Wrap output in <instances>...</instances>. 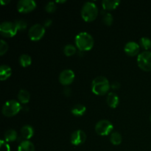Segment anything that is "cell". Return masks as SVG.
Here are the masks:
<instances>
[{
  "mask_svg": "<svg viewBox=\"0 0 151 151\" xmlns=\"http://www.w3.org/2000/svg\"><path fill=\"white\" fill-rule=\"evenodd\" d=\"M94 38L86 32H81L75 36V44L81 51H88L94 47Z\"/></svg>",
  "mask_w": 151,
  "mask_h": 151,
  "instance_id": "6da1fadb",
  "label": "cell"
},
{
  "mask_svg": "<svg viewBox=\"0 0 151 151\" xmlns=\"http://www.w3.org/2000/svg\"><path fill=\"white\" fill-rule=\"evenodd\" d=\"M110 89V83L106 77L98 76L94 78L91 83V90L94 94L104 95Z\"/></svg>",
  "mask_w": 151,
  "mask_h": 151,
  "instance_id": "7a4b0ae2",
  "label": "cell"
},
{
  "mask_svg": "<svg viewBox=\"0 0 151 151\" xmlns=\"http://www.w3.org/2000/svg\"><path fill=\"white\" fill-rule=\"evenodd\" d=\"M98 15V8L94 3L87 1L81 9V16L85 22H91L95 20Z\"/></svg>",
  "mask_w": 151,
  "mask_h": 151,
  "instance_id": "3957f363",
  "label": "cell"
},
{
  "mask_svg": "<svg viewBox=\"0 0 151 151\" xmlns=\"http://www.w3.org/2000/svg\"><path fill=\"white\" fill-rule=\"evenodd\" d=\"M22 109L20 103L14 100L6 102L2 107V114L7 117H11L17 114Z\"/></svg>",
  "mask_w": 151,
  "mask_h": 151,
  "instance_id": "277c9868",
  "label": "cell"
},
{
  "mask_svg": "<svg viewBox=\"0 0 151 151\" xmlns=\"http://www.w3.org/2000/svg\"><path fill=\"white\" fill-rule=\"evenodd\" d=\"M137 63L141 69L145 72L151 71V52L144 51L137 57Z\"/></svg>",
  "mask_w": 151,
  "mask_h": 151,
  "instance_id": "5b68a950",
  "label": "cell"
},
{
  "mask_svg": "<svg viewBox=\"0 0 151 151\" xmlns=\"http://www.w3.org/2000/svg\"><path fill=\"white\" fill-rule=\"evenodd\" d=\"M114 129V125L110 121L103 119L96 124L95 131L98 135L106 136L110 134Z\"/></svg>",
  "mask_w": 151,
  "mask_h": 151,
  "instance_id": "8992f818",
  "label": "cell"
},
{
  "mask_svg": "<svg viewBox=\"0 0 151 151\" xmlns=\"http://www.w3.org/2000/svg\"><path fill=\"white\" fill-rule=\"evenodd\" d=\"M18 29L15 23L10 22H4L0 25V32L1 35L7 38H11L16 35Z\"/></svg>",
  "mask_w": 151,
  "mask_h": 151,
  "instance_id": "52a82bcc",
  "label": "cell"
},
{
  "mask_svg": "<svg viewBox=\"0 0 151 151\" xmlns=\"http://www.w3.org/2000/svg\"><path fill=\"white\" fill-rule=\"evenodd\" d=\"M45 33V28L41 24H33L29 29L28 35L32 41H38L44 36Z\"/></svg>",
  "mask_w": 151,
  "mask_h": 151,
  "instance_id": "ba28073f",
  "label": "cell"
},
{
  "mask_svg": "<svg viewBox=\"0 0 151 151\" xmlns=\"http://www.w3.org/2000/svg\"><path fill=\"white\" fill-rule=\"evenodd\" d=\"M36 7V2L33 0H20L17 3L18 11L22 13H27L32 11Z\"/></svg>",
  "mask_w": 151,
  "mask_h": 151,
  "instance_id": "9c48e42d",
  "label": "cell"
},
{
  "mask_svg": "<svg viewBox=\"0 0 151 151\" xmlns=\"http://www.w3.org/2000/svg\"><path fill=\"white\" fill-rule=\"evenodd\" d=\"M75 73L72 69H65L59 75V81L63 86L70 85L75 80Z\"/></svg>",
  "mask_w": 151,
  "mask_h": 151,
  "instance_id": "30bf717a",
  "label": "cell"
},
{
  "mask_svg": "<svg viewBox=\"0 0 151 151\" xmlns=\"http://www.w3.org/2000/svg\"><path fill=\"white\" fill-rule=\"evenodd\" d=\"M86 139V135L85 132L81 130H77V131H74L71 135V143L73 145H81L85 142Z\"/></svg>",
  "mask_w": 151,
  "mask_h": 151,
  "instance_id": "8fae6325",
  "label": "cell"
},
{
  "mask_svg": "<svg viewBox=\"0 0 151 151\" xmlns=\"http://www.w3.org/2000/svg\"><path fill=\"white\" fill-rule=\"evenodd\" d=\"M125 53L129 56H135L139 54L140 50V46L134 41H129L125 44L124 47Z\"/></svg>",
  "mask_w": 151,
  "mask_h": 151,
  "instance_id": "7c38bea8",
  "label": "cell"
},
{
  "mask_svg": "<svg viewBox=\"0 0 151 151\" xmlns=\"http://www.w3.org/2000/svg\"><path fill=\"white\" fill-rule=\"evenodd\" d=\"M120 4L119 0H103L102 6L105 10H112L116 9Z\"/></svg>",
  "mask_w": 151,
  "mask_h": 151,
  "instance_id": "4fadbf2b",
  "label": "cell"
},
{
  "mask_svg": "<svg viewBox=\"0 0 151 151\" xmlns=\"http://www.w3.org/2000/svg\"><path fill=\"white\" fill-rule=\"evenodd\" d=\"M12 74V69L7 65H1L0 67V80L1 81L8 79Z\"/></svg>",
  "mask_w": 151,
  "mask_h": 151,
  "instance_id": "5bb4252c",
  "label": "cell"
},
{
  "mask_svg": "<svg viewBox=\"0 0 151 151\" xmlns=\"http://www.w3.org/2000/svg\"><path fill=\"white\" fill-rule=\"evenodd\" d=\"M107 104L109 107L115 109L119 104V97L115 93L110 92L107 96Z\"/></svg>",
  "mask_w": 151,
  "mask_h": 151,
  "instance_id": "9a60e30c",
  "label": "cell"
},
{
  "mask_svg": "<svg viewBox=\"0 0 151 151\" xmlns=\"http://www.w3.org/2000/svg\"><path fill=\"white\" fill-rule=\"evenodd\" d=\"M34 134V130L32 128V126L30 125H24L22 128L21 129V135L23 138H24L25 139L28 140L30 138H32V137Z\"/></svg>",
  "mask_w": 151,
  "mask_h": 151,
  "instance_id": "2e32d148",
  "label": "cell"
},
{
  "mask_svg": "<svg viewBox=\"0 0 151 151\" xmlns=\"http://www.w3.org/2000/svg\"><path fill=\"white\" fill-rule=\"evenodd\" d=\"M35 146L28 140L22 141L18 147L17 151H35Z\"/></svg>",
  "mask_w": 151,
  "mask_h": 151,
  "instance_id": "e0dca14e",
  "label": "cell"
},
{
  "mask_svg": "<svg viewBox=\"0 0 151 151\" xmlns=\"http://www.w3.org/2000/svg\"><path fill=\"white\" fill-rule=\"evenodd\" d=\"M86 111V108L85 106L82 104H77L72 107L71 112L75 116H81L85 114Z\"/></svg>",
  "mask_w": 151,
  "mask_h": 151,
  "instance_id": "ac0fdd59",
  "label": "cell"
},
{
  "mask_svg": "<svg viewBox=\"0 0 151 151\" xmlns=\"http://www.w3.org/2000/svg\"><path fill=\"white\" fill-rule=\"evenodd\" d=\"M18 99L23 104H26L29 101L30 94L28 91L25 89H21L18 93Z\"/></svg>",
  "mask_w": 151,
  "mask_h": 151,
  "instance_id": "d6986e66",
  "label": "cell"
},
{
  "mask_svg": "<svg viewBox=\"0 0 151 151\" xmlns=\"http://www.w3.org/2000/svg\"><path fill=\"white\" fill-rule=\"evenodd\" d=\"M17 139V132L13 129H9L5 131L4 135V140L7 142H12Z\"/></svg>",
  "mask_w": 151,
  "mask_h": 151,
  "instance_id": "ffe728a7",
  "label": "cell"
},
{
  "mask_svg": "<svg viewBox=\"0 0 151 151\" xmlns=\"http://www.w3.org/2000/svg\"><path fill=\"white\" fill-rule=\"evenodd\" d=\"M19 63L23 67H27L32 63V58L29 55L23 54L19 58Z\"/></svg>",
  "mask_w": 151,
  "mask_h": 151,
  "instance_id": "44dd1931",
  "label": "cell"
},
{
  "mask_svg": "<svg viewBox=\"0 0 151 151\" xmlns=\"http://www.w3.org/2000/svg\"><path fill=\"white\" fill-rule=\"evenodd\" d=\"M122 136L118 132H113L111 134L110 136V141L114 145H119L122 142Z\"/></svg>",
  "mask_w": 151,
  "mask_h": 151,
  "instance_id": "7402d4cb",
  "label": "cell"
},
{
  "mask_svg": "<svg viewBox=\"0 0 151 151\" xmlns=\"http://www.w3.org/2000/svg\"><path fill=\"white\" fill-rule=\"evenodd\" d=\"M77 49L75 46L72 45V44H67L63 48V53L66 55V56H72L76 53Z\"/></svg>",
  "mask_w": 151,
  "mask_h": 151,
  "instance_id": "603a6c76",
  "label": "cell"
},
{
  "mask_svg": "<svg viewBox=\"0 0 151 151\" xmlns=\"http://www.w3.org/2000/svg\"><path fill=\"white\" fill-rule=\"evenodd\" d=\"M140 46L146 50V51H148L151 48V40L147 37H142L140 39Z\"/></svg>",
  "mask_w": 151,
  "mask_h": 151,
  "instance_id": "cb8c5ba5",
  "label": "cell"
},
{
  "mask_svg": "<svg viewBox=\"0 0 151 151\" xmlns=\"http://www.w3.org/2000/svg\"><path fill=\"white\" fill-rule=\"evenodd\" d=\"M113 16H112L111 13H105L104 16H103V22L106 25H108V26H110V25L112 24L113 23Z\"/></svg>",
  "mask_w": 151,
  "mask_h": 151,
  "instance_id": "d4e9b609",
  "label": "cell"
},
{
  "mask_svg": "<svg viewBox=\"0 0 151 151\" xmlns=\"http://www.w3.org/2000/svg\"><path fill=\"white\" fill-rule=\"evenodd\" d=\"M18 30H24L27 27V23L24 20H17L15 22Z\"/></svg>",
  "mask_w": 151,
  "mask_h": 151,
  "instance_id": "484cf974",
  "label": "cell"
},
{
  "mask_svg": "<svg viewBox=\"0 0 151 151\" xmlns=\"http://www.w3.org/2000/svg\"><path fill=\"white\" fill-rule=\"evenodd\" d=\"M7 50H8V44L4 40H1L0 41V55L5 54Z\"/></svg>",
  "mask_w": 151,
  "mask_h": 151,
  "instance_id": "4316f807",
  "label": "cell"
},
{
  "mask_svg": "<svg viewBox=\"0 0 151 151\" xmlns=\"http://www.w3.org/2000/svg\"><path fill=\"white\" fill-rule=\"evenodd\" d=\"M46 11L48 13H54L56 10V5L53 1H50L45 6Z\"/></svg>",
  "mask_w": 151,
  "mask_h": 151,
  "instance_id": "83f0119b",
  "label": "cell"
},
{
  "mask_svg": "<svg viewBox=\"0 0 151 151\" xmlns=\"http://www.w3.org/2000/svg\"><path fill=\"white\" fill-rule=\"evenodd\" d=\"M0 151H10V145L4 140H1L0 142Z\"/></svg>",
  "mask_w": 151,
  "mask_h": 151,
  "instance_id": "f1b7e54d",
  "label": "cell"
},
{
  "mask_svg": "<svg viewBox=\"0 0 151 151\" xmlns=\"http://www.w3.org/2000/svg\"><path fill=\"white\" fill-rule=\"evenodd\" d=\"M119 86H120V85L118 82H114L111 84V88H114V89H117V88H119Z\"/></svg>",
  "mask_w": 151,
  "mask_h": 151,
  "instance_id": "f546056e",
  "label": "cell"
},
{
  "mask_svg": "<svg viewBox=\"0 0 151 151\" xmlns=\"http://www.w3.org/2000/svg\"><path fill=\"white\" fill-rule=\"evenodd\" d=\"M64 94L66 96H69V94H71V91L69 89V88H66L64 89Z\"/></svg>",
  "mask_w": 151,
  "mask_h": 151,
  "instance_id": "4dcf8cb0",
  "label": "cell"
},
{
  "mask_svg": "<svg viewBox=\"0 0 151 151\" xmlns=\"http://www.w3.org/2000/svg\"><path fill=\"white\" fill-rule=\"evenodd\" d=\"M51 24H52V21L50 20V19H47V20H46L45 22H44V26L49 27Z\"/></svg>",
  "mask_w": 151,
  "mask_h": 151,
  "instance_id": "1f68e13d",
  "label": "cell"
},
{
  "mask_svg": "<svg viewBox=\"0 0 151 151\" xmlns=\"http://www.w3.org/2000/svg\"><path fill=\"white\" fill-rule=\"evenodd\" d=\"M0 2H1V4H2V5H4V4H7V3L10 2V1H9V0H7V1H4V0H1V1H0Z\"/></svg>",
  "mask_w": 151,
  "mask_h": 151,
  "instance_id": "d6a6232c",
  "label": "cell"
},
{
  "mask_svg": "<svg viewBox=\"0 0 151 151\" xmlns=\"http://www.w3.org/2000/svg\"><path fill=\"white\" fill-rule=\"evenodd\" d=\"M56 2H58V3H64V2H66V1H65V0H63V1H57Z\"/></svg>",
  "mask_w": 151,
  "mask_h": 151,
  "instance_id": "836d02e7",
  "label": "cell"
},
{
  "mask_svg": "<svg viewBox=\"0 0 151 151\" xmlns=\"http://www.w3.org/2000/svg\"><path fill=\"white\" fill-rule=\"evenodd\" d=\"M150 122H151V114H150Z\"/></svg>",
  "mask_w": 151,
  "mask_h": 151,
  "instance_id": "e575fe53",
  "label": "cell"
}]
</instances>
